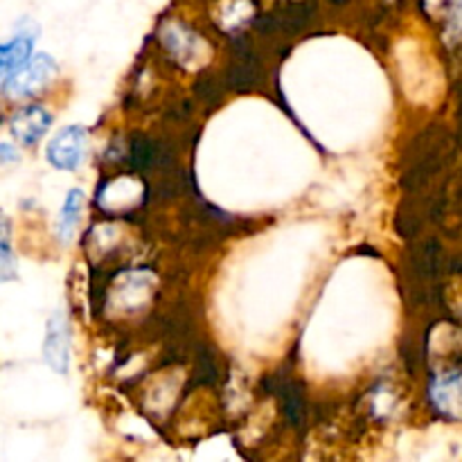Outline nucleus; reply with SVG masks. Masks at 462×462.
Returning a JSON list of instances; mask_svg holds the SVG:
<instances>
[{
    "label": "nucleus",
    "mask_w": 462,
    "mask_h": 462,
    "mask_svg": "<svg viewBox=\"0 0 462 462\" xmlns=\"http://www.w3.org/2000/svg\"><path fill=\"white\" fill-rule=\"evenodd\" d=\"M264 388L269 395L278 397L287 422L293 429H300L307 420L305 386L298 379H293L291 373L287 374L284 370H280V373H273L271 377L264 379Z\"/></svg>",
    "instance_id": "nucleus-4"
},
{
    "label": "nucleus",
    "mask_w": 462,
    "mask_h": 462,
    "mask_svg": "<svg viewBox=\"0 0 462 462\" xmlns=\"http://www.w3.org/2000/svg\"><path fill=\"white\" fill-rule=\"evenodd\" d=\"M224 79H217V75H212V72H206V75H201L197 79V86H194V93H197V97L201 99L203 104H210V106H215V104L221 102V95H224Z\"/></svg>",
    "instance_id": "nucleus-11"
},
{
    "label": "nucleus",
    "mask_w": 462,
    "mask_h": 462,
    "mask_svg": "<svg viewBox=\"0 0 462 462\" xmlns=\"http://www.w3.org/2000/svg\"><path fill=\"white\" fill-rule=\"evenodd\" d=\"M70 325H68L66 314L61 310L50 316L45 325V341H43V359L54 373L68 374L70 368Z\"/></svg>",
    "instance_id": "nucleus-5"
},
{
    "label": "nucleus",
    "mask_w": 462,
    "mask_h": 462,
    "mask_svg": "<svg viewBox=\"0 0 462 462\" xmlns=\"http://www.w3.org/2000/svg\"><path fill=\"white\" fill-rule=\"evenodd\" d=\"M36 36H39V30L32 27L30 32L21 30L18 34H14L7 43H3V48H0V66H3V75L14 72L32 57V45H34Z\"/></svg>",
    "instance_id": "nucleus-9"
},
{
    "label": "nucleus",
    "mask_w": 462,
    "mask_h": 462,
    "mask_svg": "<svg viewBox=\"0 0 462 462\" xmlns=\"http://www.w3.org/2000/svg\"><path fill=\"white\" fill-rule=\"evenodd\" d=\"M52 125V113L48 111L41 104H27V106H21L18 111L12 113L7 126L9 134L18 140L21 144H32L39 143L45 135V131Z\"/></svg>",
    "instance_id": "nucleus-6"
},
{
    "label": "nucleus",
    "mask_w": 462,
    "mask_h": 462,
    "mask_svg": "<svg viewBox=\"0 0 462 462\" xmlns=\"http://www.w3.org/2000/svg\"><path fill=\"white\" fill-rule=\"evenodd\" d=\"M84 201H86L84 192H81L79 188L70 189L66 201H63L61 212H59V226H57V235L63 244L72 242L77 228H79L81 215H84Z\"/></svg>",
    "instance_id": "nucleus-10"
},
{
    "label": "nucleus",
    "mask_w": 462,
    "mask_h": 462,
    "mask_svg": "<svg viewBox=\"0 0 462 462\" xmlns=\"http://www.w3.org/2000/svg\"><path fill=\"white\" fill-rule=\"evenodd\" d=\"M86 147H88V131L84 126H63L48 143L45 156H48L50 165L57 167V170L75 171L84 162Z\"/></svg>",
    "instance_id": "nucleus-3"
},
{
    "label": "nucleus",
    "mask_w": 462,
    "mask_h": 462,
    "mask_svg": "<svg viewBox=\"0 0 462 462\" xmlns=\"http://www.w3.org/2000/svg\"><path fill=\"white\" fill-rule=\"evenodd\" d=\"M197 39L199 36L192 34L180 23H167L165 27H161V45L179 63L188 61V59L197 54Z\"/></svg>",
    "instance_id": "nucleus-8"
},
{
    "label": "nucleus",
    "mask_w": 462,
    "mask_h": 462,
    "mask_svg": "<svg viewBox=\"0 0 462 462\" xmlns=\"http://www.w3.org/2000/svg\"><path fill=\"white\" fill-rule=\"evenodd\" d=\"M264 79L266 70L260 52L246 34H237L233 39V61L224 72L226 88L235 93H251L260 88Z\"/></svg>",
    "instance_id": "nucleus-1"
},
{
    "label": "nucleus",
    "mask_w": 462,
    "mask_h": 462,
    "mask_svg": "<svg viewBox=\"0 0 462 462\" xmlns=\"http://www.w3.org/2000/svg\"><path fill=\"white\" fill-rule=\"evenodd\" d=\"M12 275V246H9V230H7V219H5V230H3V278L7 280Z\"/></svg>",
    "instance_id": "nucleus-13"
},
{
    "label": "nucleus",
    "mask_w": 462,
    "mask_h": 462,
    "mask_svg": "<svg viewBox=\"0 0 462 462\" xmlns=\"http://www.w3.org/2000/svg\"><path fill=\"white\" fill-rule=\"evenodd\" d=\"M54 75H57V63L50 54L41 52L27 59L21 68L9 75H3V90L12 97H27L43 88Z\"/></svg>",
    "instance_id": "nucleus-2"
},
{
    "label": "nucleus",
    "mask_w": 462,
    "mask_h": 462,
    "mask_svg": "<svg viewBox=\"0 0 462 462\" xmlns=\"http://www.w3.org/2000/svg\"><path fill=\"white\" fill-rule=\"evenodd\" d=\"M447 21L449 30L462 32V0H447Z\"/></svg>",
    "instance_id": "nucleus-12"
},
{
    "label": "nucleus",
    "mask_w": 462,
    "mask_h": 462,
    "mask_svg": "<svg viewBox=\"0 0 462 462\" xmlns=\"http://www.w3.org/2000/svg\"><path fill=\"white\" fill-rule=\"evenodd\" d=\"M431 406L447 420L462 422V373L440 374L429 386Z\"/></svg>",
    "instance_id": "nucleus-7"
}]
</instances>
